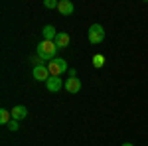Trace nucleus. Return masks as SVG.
<instances>
[{
	"instance_id": "obj_1",
	"label": "nucleus",
	"mask_w": 148,
	"mask_h": 146,
	"mask_svg": "<svg viewBox=\"0 0 148 146\" xmlns=\"http://www.w3.org/2000/svg\"><path fill=\"white\" fill-rule=\"evenodd\" d=\"M36 51H38V57H42L44 61H51V59H56V53H57V45L53 42H47V40H42L38 47H36Z\"/></svg>"
},
{
	"instance_id": "obj_2",
	"label": "nucleus",
	"mask_w": 148,
	"mask_h": 146,
	"mask_svg": "<svg viewBox=\"0 0 148 146\" xmlns=\"http://www.w3.org/2000/svg\"><path fill=\"white\" fill-rule=\"evenodd\" d=\"M47 69H49V75H56V77H59L61 73L69 71V65H67V61H65V59L56 57V59H51V61L47 63Z\"/></svg>"
},
{
	"instance_id": "obj_3",
	"label": "nucleus",
	"mask_w": 148,
	"mask_h": 146,
	"mask_svg": "<svg viewBox=\"0 0 148 146\" xmlns=\"http://www.w3.org/2000/svg\"><path fill=\"white\" fill-rule=\"evenodd\" d=\"M89 42L91 44H101L103 40H105V30H103L101 24H91V28H89Z\"/></svg>"
},
{
	"instance_id": "obj_4",
	"label": "nucleus",
	"mask_w": 148,
	"mask_h": 146,
	"mask_svg": "<svg viewBox=\"0 0 148 146\" xmlns=\"http://www.w3.org/2000/svg\"><path fill=\"white\" fill-rule=\"evenodd\" d=\"M32 75H34L36 81H47V79L51 77V75H49V69H47V65H36L34 71H32Z\"/></svg>"
},
{
	"instance_id": "obj_5",
	"label": "nucleus",
	"mask_w": 148,
	"mask_h": 146,
	"mask_svg": "<svg viewBox=\"0 0 148 146\" xmlns=\"http://www.w3.org/2000/svg\"><path fill=\"white\" fill-rule=\"evenodd\" d=\"M63 85H65V83L59 77H56V75H51V77L46 81V89L49 91V93H59V89H61Z\"/></svg>"
},
{
	"instance_id": "obj_6",
	"label": "nucleus",
	"mask_w": 148,
	"mask_h": 146,
	"mask_svg": "<svg viewBox=\"0 0 148 146\" xmlns=\"http://www.w3.org/2000/svg\"><path fill=\"white\" fill-rule=\"evenodd\" d=\"M57 10H59V14H63V16H71V14L75 12V6H73L71 0H59Z\"/></svg>"
},
{
	"instance_id": "obj_7",
	"label": "nucleus",
	"mask_w": 148,
	"mask_h": 146,
	"mask_svg": "<svg viewBox=\"0 0 148 146\" xmlns=\"http://www.w3.org/2000/svg\"><path fill=\"white\" fill-rule=\"evenodd\" d=\"M63 87H65L71 95H75V93L81 91V81L77 77H69V79H65V85H63Z\"/></svg>"
},
{
	"instance_id": "obj_8",
	"label": "nucleus",
	"mask_w": 148,
	"mask_h": 146,
	"mask_svg": "<svg viewBox=\"0 0 148 146\" xmlns=\"http://www.w3.org/2000/svg\"><path fill=\"white\" fill-rule=\"evenodd\" d=\"M10 112H12V119H14V121H22V119L28 117V109H26L24 105H16Z\"/></svg>"
},
{
	"instance_id": "obj_9",
	"label": "nucleus",
	"mask_w": 148,
	"mask_h": 146,
	"mask_svg": "<svg viewBox=\"0 0 148 146\" xmlns=\"http://www.w3.org/2000/svg\"><path fill=\"white\" fill-rule=\"evenodd\" d=\"M53 44L57 45V49H63V47H67L69 45V36L65 32H57L56 40H53Z\"/></svg>"
},
{
	"instance_id": "obj_10",
	"label": "nucleus",
	"mask_w": 148,
	"mask_h": 146,
	"mask_svg": "<svg viewBox=\"0 0 148 146\" xmlns=\"http://www.w3.org/2000/svg\"><path fill=\"white\" fill-rule=\"evenodd\" d=\"M42 36H44V40H47V42H53L57 36V30L53 28V26H44V30H42Z\"/></svg>"
},
{
	"instance_id": "obj_11",
	"label": "nucleus",
	"mask_w": 148,
	"mask_h": 146,
	"mask_svg": "<svg viewBox=\"0 0 148 146\" xmlns=\"http://www.w3.org/2000/svg\"><path fill=\"white\" fill-rule=\"evenodd\" d=\"M12 121V112L8 109H0V123L2 124H8Z\"/></svg>"
},
{
	"instance_id": "obj_12",
	"label": "nucleus",
	"mask_w": 148,
	"mask_h": 146,
	"mask_svg": "<svg viewBox=\"0 0 148 146\" xmlns=\"http://www.w3.org/2000/svg\"><path fill=\"white\" fill-rule=\"evenodd\" d=\"M103 65H105V56H103V53H97V56H93V67L101 69Z\"/></svg>"
},
{
	"instance_id": "obj_13",
	"label": "nucleus",
	"mask_w": 148,
	"mask_h": 146,
	"mask_svg": "<svg viewBox=\"0 0 148 146\" xmlns=\"http://www.w3.org/2000/svg\"><path fill=\"white\" fill-rule=\"evenodd\" d=\"M8 128H10L12 132H16V130H20V123H18V121H14V119H12L10 123H8Z\"/></svg>"
},
{
	"instance_id": "obj_14",
	"label": "nucleus",
	"mask_w": 148,
	"mask_h": 146,
	"mask_svg": "<svg viewBox=\"0 0 148 146\" xmlns=\"http://www.w3.org/2000/svg\"><path fill=\"white\" fill-rule=\"evenodd\" d=\"M57 4H59L57 0H46V2H44V6L49 8V10H51V8H57Z\"/></svg>"
},
{
	"instance_id": "obj_15",
	"label": "nucleus",
	"mask_w": 148,
	"mask_h": 146,
	"mask_svg": "<svg viewBox=\"0 0 148 146\" xmlns=\"http://www.w3.org/2000/svg\"><path fill=\"white\" fill-rule=\"evenodd\" d=\"M67 73H69V77H77V71H75L73 67H69V71H67Z\"/></svg>"
},
{
	"instance_id": "obj_16",
	"label": "nucleus",
	"mask_w": 148,
	"mask_h": 146,
	"mask_svg": "<svg viewBox=\"0 0 148 146\" xmlns=\"http://www.w3.org/2000/svg\"><path fill=\"white\" fill-rule=\"evenodd\" d=\"M123 146H134V144H132V142H125Z\"/></svg>"
}]
</instances>
